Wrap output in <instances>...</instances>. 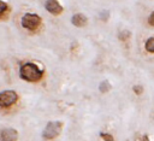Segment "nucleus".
<instances>
[{
    "label": "nucleus",
    "mask_w": 154,
    "mask_h": 141,
    "mask_svg": "<svg viewBox=\"0 0 154 141\" xmlns=\"http://www.w3.org/2000/svg\"><path fill=\"white\" fill-rule=\"evenodd\" d=\"M132 92H134L136 95H142L143 92H144V88H143L142 84H135V86L132 87Z\"/></svg>",
    "instance_id": "obj_11"
},
{
    "label": "nucleus",
    "mask_w": 154,
    "mask_h": 141,
    "mask_svg": "<svg viewBox=\"0 0 154 141\" xmlns=\"http://www.w3.org/2000/svg\"><path fill=\"white\" fill-rule=\"evenodd\" d=\"M0 139L1 140H17L18 133L14 129H4L0 133Z\"/></svg>",
    "instance_id": "obj_7"
},
{
    "label": "nucleus",
    "mask_w": 154,
    "mask_h": 141,
    "mask_svg": "<svg viewBox=\"0 0 154 141\" xmlns=\"http://www.w3.org/2000/svg\"><path fill=\"white\" fill-rule=\"evenodd\" d=\"M130 37H131V31H129V30H122L118 35V39L123 42H126Z\"/></svg>",
    "instance_id": "obj_9"
},
{
    "label": "nucleus",
    "mask_w": 154,
    "mask_h": 141,
    "mask_svg": "<svg viewBox=\"0 0 154 141\" xmlns=\"http://www.w3.org/2000/svg\"><path fill=\"white\" fill-rule=\"evenodd\" d=\"M111 88H112V86L109 84L108 81H102V82L100 83V86H99V90H100L101 93H107V92L111 90Z\"/></svg>",
    "instance_id": "obj_10"
},
{
    "label": "nucleus",
    "mask_w": 154,
    "mask_h": 141,
    "mask_svg": "<svg viewBox=\"0 0 154 141\" xmlns=\"http://www.w3.org/2000/svg\"><path fill=\"white\" fill-rule=\"evenodd\" d=\"M6 10H7V5H6L4 1H1V0H0V14H1V13H4Z\"/></svg>",
    "instance_id": "obj_14"
},
{
    "label": "nucleus",
    "mask_w": 154,
    "mask_h": 141,
    "mask_svg": "<svg viewBox=\"0 0 154 141\" xmlns=\"http://www.w3.org/2000/svg\"><path fill=\"white\" fill-rule=\"evenodd\" d=\"M100 136L103 139V140H108V141H112L113 140V136L111 134H107V133H101Z\"/></svg>",
    "instance_id": "obj_13"
},
{
    "label": "nucleus",
    "mask_w": 154,
    "mask_h": 141,
    "mask_svg": "<svg viewBox=\"0 0 154 141\" xmlns=\"http://www.w3.org/2000/svg\"><path fill=\"white\" fill-rule=\"evenodd\" d=\"M147 22H148V24H149L150 27H154V11H152V12H150V14H149V17H148Z\"/></svg>",
    "instance_id": "obj_12"
},
{
    "label": "nucleus",
    "mask_w": 154,
    "mask_h": 141,
    "mask_svg": "<svg viewBox=\"0 0 154 141\" xmlns=\"http://www.w3.org/2000/svg\"><path fill=\"white\" fill-rule=\"evenodd\" d=\"M18 100L14 90H4L0 93V107H10Z\"/></svg>",
    "instance_id": "obj_4"
},
{
    "label": "nucleus",
    "mask_w": 154,
    "mask_h": 141,
    "mask_svg": "<svg viewBox=\"0 0 154 141\" xmlns=\"http://www.w3.org/2000/svg\"><path fill=\"white\" fill-rule=\"evenodd\" d=\"M45 7L52 14H60L63 12V6L59 4L58 0H47Z\"/></svg>",
    "instance_id": "obj_5"
},
{
    "label": "nucleus",
    "mask_w": 154,
    "mask_h": 141,
    "mask_svg": "<svg viewBox=\"0 0 154 141\" xmlns=\"http://www.w3.org/2000/svg\"><path fill=\"white\" fill-rule=\"evenodd\" d=\"M42 74V70L38 69V66L34 63H25L19 70L20 77L28 82H37L38 80H41Z\"/></svg>",
    "instance_id": "obj_1"
},
{
    "label": "nucleus",
    "mask_w": 154,
    "mask_h": 141,
    "mask_svg": "<svg viewBox=\"0 0 154 141\" xmlns=\"http://www.w3.org/2000/svg\"><path fill=\"white\" fill-rule=\"evenodd\" d=\"M61 131V123L60 122H49L46 128L43 129L42 133V137L47 139V140H52L55 139Z\"/></svg>",
    "instance_id": "obj_3"
},
{
    "label": "nucleus",
    "mask_w": 154,
    "mask_h": 141,
    "mask_svg": "<svg viewBox=\"0 0 154 141\" xmlns=\"http://www.w3.org/2000/svg\"><path fill=\"white\" fill-rule=\"evenodd\" d=\"M87 22H88V18H87L83 13H75V14L72 16V18H71V23H72L75 27H78V28L84 27V25L87 24Z\"/></svg>",
    "instance_id": "obj_6"
},
{
    "label": "nucleus",
    "mask_w": 154,
    "mask_h": 141,
    "mask_svg": "<svg viewBox=\"0 0 154 141\" xmlns=\"http://www.w3.org/2000/svg\"><path fill=\"white\" fill-rule=\"evenodd\" d=\"M144 49H146V52L154 54V36H150V37H148L146 40V42H144Z\"/></svg>",
    "instance_id": "obj_8"
},
{
    "label": "nucleus",
    "mask_w": 154,
    "mask_h": 141,
    "mask_svg": "<svg viewBox=\"0 0 154 141\" xmlns=\"http://www.w3.org/2000/svg\"><path fill=\"white\" fill-rule=\"evenodd\" d=\"M23 28L28 30H36L41 24V17L36 13H25L20 20Z\"/></svg>",
    "instance_id": "obj_2"
}]
</instances>
